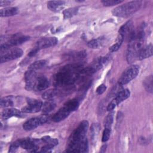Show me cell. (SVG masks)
Segmentation results:
<instances>
[{"mask_svg":"<svg viewBox=\"0 0 153 153\" xmlns=\"http://www.w3.org/2000/svg\"><path fill=\"white\" fill-rule=\"evenodd\" d=\"M41 140L47 143H50L53 145V146H56L57 145H58V140L57 139L55 138H51L50 136H45L44 137H42L41 138Z\"/></svg>","mask_w":153,"mask_h":153,"instance_id":"29","label":"cell"},{"mask_svg":"<svg viewBox=\"0 0 153 153\" xmlns=\"http://www.w3.org/2000/svg\"><path fill=\"white\" fill-rule=\"evenodd\" d=\"M119 34L121 35L124 41H130L134 36L135 30L133 23L131 20H128L122 25L119 30Z\"/></svg>","mask_w":153,"mask_h":153,"instance_id":"6","label":"cell"},{"mask_svg":"<svg viewBox=\"0 0 153 153\" xmlns=\"http://www.w3.org/2000/svg\"><path fill=\"white\" fill-rule=\"evenodd\" d=\"M55 107H56V103L53 101L48 100V101L42 103L41 110L43 114L47 115L48 113L52 111L55 108Z\"/></svg>","mask_w":153,"mask_h":153,"instance_id":"18","label":"cell"},{"mask_svg":"<svg viewBox=\"0 0 153 153\" xmlns=\"http://www.w3.org/2000/svg\"><path fill=\"white\" fill-rule=\"evenodd\" d=\"M130 91L128 89H124L118 93L116 97L108 104L107 106V111H112L119 103L129 97Z\"/></svg>","mask_w":153,"mask_h":153,"instance_id":"9","label":"cell"},{"mask_svg":"<svg viewBox=\"0 0 153 153\" xmlns=\"http://www.w3.org/2000/svg\"><path fill=\"white\" fill-rule=\"evenodd\" d=\"M1 63L11 61L20 57L23 54V50L19 48H0Z\"/></svg>","mask_w":153,"mask_h":153,"instance_id":"4","label":"cell"},{"mask_svg":"<svg viewBox=\"0 0 153 153\" xmlns=\"http://www.w3.org/2000/svg\"><path fill=\"white\" fill-rule=\"evenodd\" d=\"M0 105L1 107H9L14 105L13 97L11 96H8L1 98Z\"/></svg>","mask_w":153,"mask_h":153,"instance_id":"22","label":"cell"},{"mask_svg":"<svg viewBox=\"0 0 153 153\" xmlns=\"http://www.w3.org/2000/svg\"><path fill=\"white\" fill-rule=\"evenodd\" d=\"M110 133H111V128H105L103 132V135H102V142H105L108 140V139H109Z\"/></svg>","mask_w":153,"mask_h":153,"instance_id":"31","label":"cell"},{"mask_svg":"<svg viewBox=\"0 0 153 153\" xmlns=\"http://www.w3.org/2000/svg\"><path fill=\"white\" fill-rule=\"evenodd\" d=\"M106 145H104L102 146L101 149H100V152H104L106 151Z\"/></svg>","mask_w":153,"mask_h":153,"instance_id":"36","label":"cell"},{"mask_svg":"<svg viewBox=\"0 0 153 153\" xmlns=\"http://www.w3.org/2000/svg\"><path fill=\"white\" fill-rule=\"evenodd\" d=\"M18 13V9L16 7H7L2 8L0 11L1 17H9L16 15Z\"/></svg>","mask_w":153,"mask_h":153,"instance_id":"17","label":"cell"},{"mask_svg":"<svg viewBox=\"0 0 153 153\" xmlns=\"http://www.w3.org/2000/svg\"><path fill=\"white\" fill-rule=\"evenodd\" d=\"M48 81L45 76L37 75L36 78L32 84L30 90H33L35 91H42L48 88Z\"/></svg>","mask_w":153,"mask_h":153,"instance_id":"10","label":"cell"},{"mask_svg":"<svg viewBox=\"0 0 153 153\" xmlns=\"http://www.w3.org/2000/svg\"><path fill=\"white\" fill-rule=\"evenodd\" d=\"M54 146H53V145L51 144H50V143H47L46 145H45L44 146H43L40 152H50V150L54 147Z\"/></svg>","mask_w":153,"mask_h":153,"instance_id":"32","label":"cell"},{"mask_svg":"<svg viewBox=\"0 0 153 153\" xmlns=\"http://www.w3.org/2000/svg\"><path fill=\"white\" fill-rule=\"evenodd\" d=\"M103 38L102 37L97 39H93L87 42V45L91 48H97L102 45V44L103 43Z\"/></svg>","mask_w":153,"mask_h":153,"instance_id":"26","label":"cell"},{"mask_svg":"<svg viewBox=\"0 0 153 153\" xmlns=\"http://www.w3.org/2000/svg\"><path fill=\"white\" fill-rule=\"evenodd\" d=\"M113 119H114V112H111L105 118L104 124H105V128H111V127L113 123Z\"/></svg>","mask_w":153,"mask_h":153,"instance_id":"28","label":"cell"},{"mask_svg":"<svg viewBox=\"0 0 153 153\" xmlns=\"http://www.w3.org/2000/svg\"><path fill=\"white\" fill-rule=\"evenodd\" d=\"M11 2V1H0V5L1 6H5L10 4Z\"/></svg>","mask_w":153,"mask_h":153,"instance_id":"35","label":"cell"},{"mask_svg":"<svg viewBox=\"0 0 153 153\" xmlns=\"http://www.w3.org/2000/svg\"><path fill=\"white\" fill-rule=\"evenodd\" d=\"M48 120L47 116L45 114H43L38 117L32 118L26 121L23 126V128L26 131L32 130L39 126L42 125L47 122Z\"/></svg>","mask_w":153,"mask_h":153,"instance_id":"7","label":"cell"},{"mask_svg":"<svg viewBox=\"0 0 153 153\" xmlns=\"http://www.w3.org/2000/svg\"><path fill=\"white\" fill-rule=\"evenodd\" d=\"M139 72V67L137 65H131L128 67L122 74L119 80L120 85H123L128 83L133 79Z\"/></svg>","mask_w":153,"mask_h":153,"instance_id":"5","label":"cell"},{"mask_svg":"<svg viewBox=\"0 0 153 153\" xmlns=\"http://www.w3.org/2000/svg\"><path fill=\"white\" fill-rule=\"evenodd\" d=\"M22 113L20 111L15 108H7L2 112V117L4 119H8L12 117H22Z\"/></svg>","mask_w":153,"mask_h":153,"instance_id":"15","label":"cell"},{"mask_svg":"<svg viewBox=\"0 0 153 153\" xmlns=\"http://www.w3.org/2000/svg\"><path fill=\"white\" fill-rule=\"evenodd\" d=\"M78 12V8H70L63 11L64 19H68L73 16L76 14Z\"/></svg>","mask_w":153,"mask_h":153,"instance_id":"27","label":"cell"},{"mask_svg":"<svg viewBox=\"0 0 153 153\" xmlns=\"http://www.w3.org/2000/svg\"><path fill=\"white\" fill-rule=\"evenodd\" d=\"M47 64V61L45 60H39L34 62L29 66L28 69L36 71V70L44 68Z\"/></svg>","mask_w":153,"mask_h":153,"instance_id":"20","label":"cell"},{"mask_svg":"<svg viewBox=\"0 0 153 153\" xmlns=\"http://www.w3.org/2000/svg\"><path fill=\"white\" fill-rule=\"evenodd\" d=\"M58 42V39L56 37H48V38H43L38 40L35 47L38 50H41L42 48H47L51 47H53L56 45Z\"/></svg>","mask_w":153,"mask_h":153,"instance_id":"11","label":"cell"},{"mask_svg":"<svg viewBox=\"0 0 153 153\" xmlns=\"http://www.w3.org/2000/svg\"><path fill=\"white\" fill-rule=\"evenodd\" d=\"M38 51H39V50H38L36 48L34 47V48L29 53L28 56H29V57H32V56H35V55L38 53Z\"/></svg>","mask_w":153,"mask_h":153,"instance_id":"34","label":"cell"},{"mask_svg":"<svg viewBox=\"0 0 153 153\" xmlns=\"http://www.w3.org/2000/svg\"><path fill=\"white\" fill-rule=\"evenodd\" d=\"M102 3L104 6L106 7H109V6H112L114 5H117L119 4L121 2H123V1H120V0H103L101 1Z\"/></svg>","mask_w":153,"mask_h":153,"instance_id":"30","label":"cell"},{"mask_svg":"<svg viewBox=\"0 0 153 153\" xmlns=\"http://www.w3.org/2000/svg\"><path fill=\"white\" fill-rule=\"evenodd\" d=\"M152 55V45L151 44L145 45L142 49L140 50L139 56L138 59L139 60H143L146 58L150 57Z\"/></svg>","mask_w":153,"mask_h":153,"instance_id":"16","label":"cell"},{"mask_svg":"<svg viewBox=\"0 0 153 153\" xmlns=\"http://www.w3.org/2000/svg\"><path fill=\"white\" fill-rule=\"evenodd\" d=\"M152 82H153V79H152V76H149L148 77H146L145 80L143 81V86L145 88V89L150 92V93H152L153 91V84H152Z\"/></svg>","mask_w":153,"mask_h":153,"instance_id":"25","label":"cell"},{"mask_svg":"<svg viewBox=\"0 0 153 153\" xmlns=\"http://www.w3.org/2000/svg\"><path fill=\"white\" fill-rule=\"evenodd\" d=\"M88 127V122L86 120H84L80 123L79 126L74 130L71 136L69 142L68 148L66 152H77V146L79 143L85 137V134L87 133Z\"/></svg>","mask_w":153,"mask_h":153,"instance_id":"2","label":"cell"},{"mask_svg":"<svg viewBox=\"0 0 153 153\" xmlns=\"http://www.w3.org/2000/svg\"><path fill=\"white\" fill-rule=\"evenodd\" d=\"M142 5L140 1H133L114 8L112 14L117 17H127L137 11Z\"/></svg>","mask_w":153,"mask_h":153,"instance_id":"3","label":"cell"},{"mask_svg":"<svg viewBox=\"0 0 153 153\" xmlns=\"http://www.w3.org/2000/svg\"><path fill=\"white\" fill-rule=\"evenodd\" d=\"M106 86L105 84H101L96 89V93L98 94H101L103 93H104V91L106 90Z\"/></svg>","mask_w":153,"mask_h":153,"instance_id":"33","label":"cell"},{"mask_svg":"<svg viewBox=\"0 0 153 153\" xmlns=\"http://www.w3.org/2000/svg\"><path fill=\"white\" fill-rule=\"evenodd\" d=\"M79 102L75 99L69 100L64 104V106L66 107L71 112L76 111L79 106Z\"/></svg>","mask_w":153,"mask_h":153,"instance_id":"19","label":"cell"},{"mask_svg":"<svg viewBox=\"0 0 153 153\" xmlns=\"http://www.w3.org/2000/svg\"><path fill=\"white\" fill-rule=\"evenodd\" d=\"M27 105L22 109V112L25 113H35L39 112L42 106V103L39 100L32 98H27Z\"/></svg>","mask_w":153,"mask_h":153,"instance_id":"8","label":"cell"},{"mask_svg":"<svg viewBox=\"0 0 153 153\" xmlns=\"http://www.w3.org/2000/svg\"><path fill=\"white\" fill-rule=\"evenodd\" d=\"M18 141L20 147L30 152H36L38 149V146L36 145V140L35 139H19Z\"/></svg>","mask_w":153,"mask_h":153,"instance_id":"12","label":"cell"},{"mask_svg":"<svg viewBox=\"0 0 153 153\" xmlns=\"http://www.w3.org/2000/svg\"><path fill=\"white\" fill-rule=\"evenodd\" d=\"M81 65H68L57 72L54 76V84L56 86H66L73 84L80 79Z\"/></svg>","mask_w":153,"mask_h":153,"instance_id":"1","label":"cell"},{"mask_svg":"<svg viewBox=\"0 0 153 153\" xmlns=\"http://www.w3.org/2000/svg\"><path fill=\"white\" fill-rule=\"evenodd\" d=\"M58 92H59V90L56 88L50 89V90L45 91L42 94V97L44 99L50 100L52 98H53L54 97H55L56 96H57L58 94Z\"/></svg>","mask_w":153,"mask_h":153,"instance_id":"21","label":"cell"},{"mask_svg":"<svg viewBox=\"0 0 153 153\" xmlns=\"http://www.w3.org/2000/svg\"><path fill=\"white\" fill-rule=\"evenodd\" d=\"M123 38L122 36L121 35L119 34L118 33V35L117 38V41H116V42L112 45L111 47H109V51L111 52H115V51H117L119 48L120 47H121L123 42Z\"/></svg>","mask_w":153,"mask_h":153,"instance_id":"24","label":"cell"},{"mask_svg":"<svg viewBox=\"0 0 153 153\" xmlns=\"http://www.w3.org/2000/svg\"><path fill=\"white\" fill-rule=\"evenodd\" d=\"M65 5V2L63 1H50L47 2V8L53 12L61 11Z\"/></svg>","mask_w":153,"mask_h":153,"instance_id":"14","label":"cell"},{"mask_svg":"<svg viewBox=\"0 0 153 153\" xmlns=\"http://www.w3.org/2000/svg\"><path fill=\"white\" fill-rule=\"evenodd\" d=\"M70 113L71 112L63 106L53 116L52 121L56 123L60 122L67 118Z\"/></svg>","mask_w":153,"mask_h":153,"instance_id":"13","label":"cell"},{"mask_svg":"<svg viewBox=\"0 0 153 153\" xmlns=\"http://www.w3.org/2000/svg\"><path fill=\"white\" fill-rule=\"evenodd\" d=\"M88 140L86 137H84L78 144L77 146L78 152H88Z\"/></svg>","mask_w":153,"mask_h":153,"instance_id":"23","label":"cell"}]
</instances>
